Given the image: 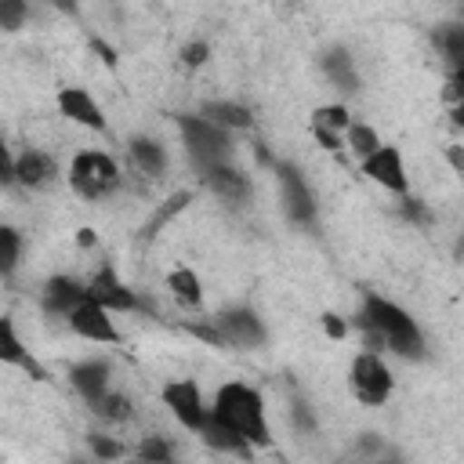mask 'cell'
Masks as SVG:
<instances>
[{
    "mask_svg": "<svg viewBox=\"0 0 464 464\" xmlns=\"http://www.w3.org/2000/svg\"><path fill=\"white\" fill-rule=\"evenodd\" d=\"M14 181V160L7 152V145L0 141V185H11Z\"/></svg>",
    "mask_w": 464,
    "mask_h": 464,
    "instance_id": "36",
    "label": "cell"
},
{
    "mask_svg": "<svg viewBox=\"0 0 464 464\" xmlns=\"http://www.w3.org/2000/svg\"><path fill=\"white\" fill-rule=\"evenodd\" d=\"M54 174H58V170H54V160H51L47 152L29 149V152H22V156L14 160V181H22L25 188H44V185H51Z\"/></svg>",
    "mask_w": 464,
    "mask_h": 464,
    "instance_id": "16",
    "label": "cell"
},
{
    "mask_svg": "<svg viewBox=\"0 0 464 464\" xmlns=\"http://www.w3.org/2000/svg\"><path fill=\"white\" fill-rule=\"evenodd\" d=\"M323 330L334 337V341H341V337H348V323L341 319V315H334V312H326L323 315Z\"/></svg>",
    "mask_w": 464,
    "mask_h": 464,
    "instance_id": "33",
    "label": "cell"
},
{
    "mask_svg": "<svg viewBox=\"0 0 464 464\" xmlns=\"http://www.w3.org/2000/svg\"><path fill=\"white\" fill-rule=\"evenodd\" d=\"M25 14H29V7H25V0H0V29H7V33H14V29H22V22H25Z\"/></svg>",
    "mask_w": 464,
    "mask_h": 464,
    "instance_id": "29",
    "label": "cell"
},
{
    "mask_svg": "<svg viewBox=\"0 0 464 464\" xmlns=\"http://www.w3.org/2000/svg\"><path fill=\"white\" fill-rule=\"evenodd\" d=\"M439 44H442L450 65L460 69V65H464V29H460V25H446V29L439 33Z\"/></svg>",
    "mask_w": 464,
    "mask_h": 464,
    "instance_id": "28",
    "label": "cell"
},
{
    "mask_svg": "<svg viewBox=\"0 0 464 464\" xmlns=\"http://www.w3.org/2000/svg\"><path fill=\"white\" fill-rule=\"evenodd\" d=\"M163 402H167V410H170L188 431H203L210 410L203 406L196 381H170V384L163 388Z\"/></svg>",
    "mask_w": 464,
    "mask_h": 464,
    "instance_id": "6",
    "label": "cell"
},
{
    "mask_svg": "<svg viewBox=\"0 0 464 464\" xmlns=\"http://www.w3.org/2000/svg\"><path fill=\"white\" fill-rule=\"evenodd\" d=\"M91 47H94V51H98V54H102V62H109V65H116V51H112V47H105V44H102V40H94V44H91Z\"/></svg>",
    "mask_w": 464,
    "mask_h": 464,
    "instance_id": "37",
    "label": "cell"
},
{
    "mask_svg": "<svg viewBox=\"0 0 464 464\" xmlns=\"http://www.w3.org/2000/svg\"><path fill=\"white\" fill-rule=\"evenodd\" d=\"M18 250H22V236L11 225H0V276H11L18 265Z\"/></svg>",
    "mask_w": 464,
    "mask_h": 464,
    "instance_id": "26",
    "label": "cell"
},
{
    "mask_svg": "<svg viewBox=\"0 0 464 464\" xmlns=\"http://www.w3.org/2000/svg\"><path fill=\"white\" fill-rule=\"evenodd\" d=\"M178 127H181V138H185L188 156L199 167L225 163V156H228V134H225V127H218V123H210L203 116H178Z\"/></svg>",
    "mask_w": 464,
    "mask_h": 464,
    "instance_id": "4",
    "label": "cell"
},
{
    "mask_svg": "<svg viewBox=\"0 0 464 464\" xmlns=\"http://www.w3.org/2000/svg\"><path fill=\"white\" fill-rule=\"evenodd\" d=\"M58 109L65 120L80 123V127H91V130H105V112L98 109V102L83 91V87H65L58 91Z\"/></svg>",
    "mask_w": 464,
    "mask_h": 464,
    "instance_id": "12",
    "label": "cell"
},
{
    "mask_svg": "<svg viewBox=\"0 0 464 464\" xmlns=\"http://www.w3.org/2000/svg\"><path fill=\"white\" fill-rule=\"evenodd\" d=\"M297 424H301V428H312V417H308L304 406H297Z\"/></svg>",
    "mask_w": 464,
    "mask_h": 464,
    "instance_id": "41",
    "label": "cell"
},
{
    "mask_svg": "<svg viewBox=\"0 0 464 464\" xmlns=\"http://www.w3.org/2000/svg\"><path fill=\"white\" fill-rule=\"evenodd\" d=\"M69 381H72V388H76L87 402H94V399L109 388V366H105V362H98V359L80 362V366H72V370H69Z\"/></svg>",
    "mask_w": 464,
    "mask_h": 464,
    "instance_id": "17",
    "label": "cell"
},
{
    "mask_svg": "<svg viewBox=\"0 0 464 464\" xmlns=\"http://www.w3.org/2000/svg\"><path fill=\"white\" fill-rule=\"evenodd\" d=\"M87 301V286L83 283H76V279H69V276H54V279H47V286H44V308L51 312V315H69L76 304H83Z\"/></svg>",
    "mask_w": 464,
    "mask_h": 464,
    "instance_id": "13",
    "label": "cell"
},
{
    "mask_svg": "<svg viewBox=\"0 0 464 464\" xmlns=\"http://www.w3.org/2000/svg\"><path fill=\"white\" fill-rule=\"evenodd\" d=\"M87 286V297L91 301H98L102 308H116V312H130V308H138V297L116 279V272L112 268H102V272H94L91 276V283H83Z\"/></svg>",
    "mask_w": 464,
    "mask_h": 464,
    "instance_id": "11",
    "label": "cell"
},
{
    "mask_svg": "<svg viewBox=\"0 0 464 464\" xmlns=\"http://www.w3.org/2000/svg\"><path fill=\"white\" fill-rule=\"evenodd\" d=\"M348 109H341V105H323V109H315L312 112V134L323 141V149H330V152H337L341 149V130H348Z\"/></svg>",
    "mask_w": 464,
    "mask_h": 464,
    "instance_id": "14",
    "label": "cell"
},
{
    "mask_svg": "<svg viewBox=\"0 0 464 464\" xmlns=\"http://www.w3.org/2000/svg\"><path fill=\"white\" fill-rule=\"evenodd\" d=\"M210 417H218L221 424H228L232 431H239L250 446H265L272 435H268V420H265V402L254 388L232 381V384H221L218 395H214V410Z\"/></svg>",
    "mask_w": 464,
    "mask_h": 464,
    "instance_id": "1",
    "label": "cell"
},
{
    "mask_svg": "<svg viewBox=\"0 0 464 464\" xmlns=\"http://www.w3.org/2000/svg\"><path fill=\"white\" fill-rule=\"evenodd\" d=\"M272 170L279 174V185H283V203H286L290 221L312 225V218H315V203H312V192H308V185H304L301 170H297V167H286V163H276Z\"/></svg>",
    "mask_w": 464,
    "mask_h": 464,
    "instance_id": "10",
    "label": "cell"
},
{
    "mask_svg": "<svg viewBox=\"0 0 464 464\" xmlns=\"http://www.w3.org/2000/svg\"><path fill=\"white\" fill-rule=\"evenodd\" d=\"M352 392L366 406H381L392 395V370L384 366V359L377 352L355 355V362H352Z\"/></svg>",
    "mask_w": 464,
    "mask_h": 464,
    "instance_id": "5",
    "label": "cell"
},
{
    "mask_svg": "<svg viewBox=\"0 0 464 464\" xmlns=\"http://www.w3.org/2000/svg\"><path fill=\"white\" fill-rule=\"evenodd\" d=\"M362 319H366L373 330H381V337H384V344H388L392 352H399V355H406V359H420V355H424V337H420L417 323H413L402 308H395L392 301L370 294V297L362 301Z\"/></svg>",
    "mask_w": 464,
    "mask_h": 464,
    "instance_id": "2",
    "label": "cell"
},
{
    "mask_svg": "<svg viewBox=\"0 0 464 464\" xmlns=\"http://www.w3.org/2000/svg\"><path fill=\"white\" fill-rule=\"evenodd\" d=\"M377 145H381V138H377L373 127H366V123H348V149H352L355 156H370Z\"/></svg>",
    "mask_w": 464,
    "mask_h": 464,
    "instance_id": "27",
    "label": "cell"
},
{
    "mask_svg": "<svg viewBox=\"0 0 464 464\" xmlns=\"http://www.w3.org/2000/svg\"><path fill=\"white\" fill-rule=\"evenodd\" d=\"M76 243H80V246H94V228H80V232H76Z\"/></svg>",
    "mask_w": 464,
    "mask_h": 464,
    "instance_id": "39",
    "label": "cell"
},
{
    "mask_svg": "<svg viewBox=\"0 0 464 464\" xmlns=\"http://www.w3.org/2000/svg\"><path fill=\"white\" fill-rule=\"evenodd\" d=\"M362 174L377 185H384L388 192H406V167L395 145H377L370 156H362Z\"/></svg>",
    "mask_w": 464,
    "mask_h": 464,
    "instance_id": "7",
    "label": "cell"
},
{
    "mask_svg": "<svg viewBox=\"0 0 464 464\" xmlns=\"http://www.w3.org/2000/svg\"><path fill=\"white\" fill-rule=\"evenodd\" d=\"M91 450H94L98 457H105V460L123 457V446H120V442H112V439H105V435H94V439H91Z\"/></svg>",
    "mask_w": 464,
    "mask_h": 464,
    "instance_id": "32",
    "label": "cell"
},
{
    "mask_svg": "<svg viewBox=\"0 0 464 464\" xmlns=\"http://www.w3.org/2000/svg\"><path fill=\"white\" fill-rule=\"evenodd\" d=\"M188 203H192V192H174V196H170V199H167V203H163V207H160V210L149 218V225L141 228V232H145V239H152V236H156V232H160V228H163L170 218H178V214H181Z\"/></svg>",
    "mask_w": 464,
    "mask_h": 464,
    "instance_id": "24",
    "label": "cell"
},
{
    "mask_svg": "<svg viewBox=\"0 0 464 464\" xmlns=\"http://www.w3.org/2000/svg\"><path fill=\"white\" fill-rule=\"evenodd\" d=\"M192 337H199V341H207V344H221V334H218V326H199V323H188L185 326Z\"/></svg>",
    "mask_w": 464,
    "mask_h": 464,
    "instance_id": "35",
    "label": "cell"
},
{
    "mask_svg": "<svg viewBox=\"0 0 464 464\" xmlns=\"http://www.w3.org/2000/svg\"><path fill=\"white\" fill-rule=\"evenodd\" d=\"M138 457H141V460H170V446H167L160 435H149V439L138 446Z\"/></svg>",
    "mask_w": 464,
    "mask_h": 464,
    "instance_id": "30",
    "label": "cell"
},
{
    "mask_svg": "<svg viewBox=\"0 0 464 464\" xmlns=\"http://www.w3.org/2000/svg\"><path fill=\"white\" fill-rule=\"evenodd\" d=\"M54 7H62L65 14H76V0H51Z\"/></svg>",
    "mask_w": 464,
    "mask_h": 464,
    "instance_id": "40",
    "label": "cell"
},
{
    "mask_svg": "<svg viewBox=\"0 0 464 464\" xmlns=\"http://www.w3.org/2000/svg\"><path fill=\"white\" fill-rule=\"evenodd\" d=\"M203 439H207V446H214V450H221V453L250 457V442H246L239 431H232L228 424H221L218 417H207V424H203Z\"/></svg>",
    "mask_w": 464,
    "mask_h": 464,
    "instance_id": "19",
    "label": "cell"
},
{
    "mask_svg": "<svg viewBox=\"0 0 464 464\" xmlns=\"http://www.w3.org/2000/svg\"><path fill=\"white\" fill-rule=\"evenodd\" d=\"M69 326H72L80 337H87V341H102V344H116V341H120V330L112 326L109 308H102V304L91 301V297L69 312Z\"/></svg>",
    "mask_w": 464,
    "mask_h": 464,
    "instance_id": "9",
    "label": "cell"
},
{
    "mask_svg": "<svg viewBox=\"0 0 464 464\" xmlns=\"http://www.w3.org/2000/svg\"><path fill=\"white\" fill-rule=\"evenodd\" d=\"M167 286L174 290L178 301H185V304H192V308L203 301V290H199V279H196L192 268H174V272L167 276Z\"/></svg>",
    "mask_w": 464,
    "mask_h": 464,
    "instance_id": "23",
    "label": "cell"
},
{
    "mask_svg": "<svg viewBox=\"0 0 464 464\" xmlns=\"http://www.w3.org/2000/svg\"><path fill=\"white\" fill-rule=\"evenodd\" d=\"M254 156H257V163H265V167H276V160H272V152H268V149H265L261 141H257V149H254Z\"/></svg>",
    "mask_w": 464,
    "mask_h": 464,
    "instance_id": "38",
    "label": "cell"
},
{
    "mask_svg": "<svg viewBox=\"0 0 464 464\" xmlns=\"http://www.w3.org/2000/svg\"><path fill=\"white\" fill-rule=\"evenodd\" d=\"M91 406H94V413H98V417H105V420H127V417L134 413L130 399H127V395H120V392H109V388H105Z\"/></svg>",
    "mask_w": 464,
    "mask_h": 464,
    "instance_id": "25",
    "label": "cell"
},
{
    "mask_svg": "<svg viewBox=\"0 0 464 464\" xmlns=\"http://www.w3.org/2000/svg\"><path fill=\"white\" fill-rule=\"evenodd\" d=\"M203 178H207V185H210L221 199L243 203V199L250 196V181H246L236 167H228V163H210V167H203Z\"/></svg>",
    "mask_w": 464,
    "mask_h": 464,
    "instance_id": "15",
    "label": "cell"
},
{
    "mask_svg": "<svg viewBox=\"0 0 464 464\" xmlns=\"http://www.w3.org/2000/svg\"><path fill=\"white\" fill-rule=\"evenodd\" d=\"M0 362H7V366H25V370H33L36 377H44V373H40V366L33 362V355L25 352L22 337L14 334V326H11V319H7V315H0Z\"/></svg>",
    "mask_w": 464,
    "mask_h": 464,
    "instance_id": "18",
    "label": "cell"
},
{
    "mask_svg": "<svg viewBox=\"0 0 464 464\" xmlns=\"http://www.w3.org/2000/svg\"><path fill=\"white\" fill-rule=\"evenodd\" d=\"M130 160H134V167L141 170V174H160L163 170V163H167V156H163V149L156 145V141H149V138H134L130 141Z\"/></svg>",
    "mask_w": 464,
    "mask_h": 464,
    "instance_id": "22",
    "label": "cell"
},
{
    "mask_svg": "<svg viewBox=\"0 0 464 464\" xmlns=\"http://www.w3.org/2000/svg\"><path fill=\"white\" fill-rule=\"evenodd\" d=\"M207 54H210V47H207V44H199V40H196V44H188V47H185V51H181V62H185V65H188V69H199V65H203V62H207Z\"/></svg>",
    "mask_w": 464,
    "mask_h": 464,
    "instance_id": "31",
    "label": "cell"
},
{
    "mask_svg": "<svg viewBox=\"0 0 464 464\" xmlns=\"http://www.w3.org/2000/svg\"><path fill=\"white\" fill-rule=\"evenodd\" d=\"M199 116L210 120V123H218V127H236V130H243V127L254 123L250 109L239 105V102H207V105L199 109Z\"/></svg>",
    "mask_w": 464,
    "mask_h": 464,
    "instance_id": "20",
    "label": "cell"
},
{
    "mask_svg": "<svg viewBox=\"0 0 464 464\" xmlns=\"http://www.w3.org/2000/svg\"><path fill=\"white\" fill-rule=\"evenodd\" d=\"M323 72L341 87V91H355L359 80H355V69H352V54L348 51H330L323 58Z\"/></svg>",
    "mask_w": 464,
    "mask_h": 464,
    "instance_id": "21",
    "label": "cell"
},
{
    "mask_svg": "<svg viewBox=\"0 0 464 464\" xmlns=\"http://www.w3.org/2000/svg\"><path fill=\"white\" fill-rule=\"evenodd\" d=\"M69 185L83 199H102L120 185V167L105 152H76L69 167Z\"/></svg>",
    "mask_w": 464,
    "mask_h": 464,
    "instance_id": "3",
    "label": "cell"
},
{
    "mask_svg": "<svg viewBox=\"0 0 464 464\" xmlns=\"http://www.w3.org/2000/svg\"><path fill=\"white\" fill-rule=\"evenodd\" d=\"M218 334H221V344H236V348H254L265 341V326L261 319L250 312V308H232V312H221L214 319Z\"/></svg>",
    "mask_w": 464,
    "mask_h": 464,
    "instance_id": "8",
    "label": "cell"
},
{
    "mask_svg": "<svg viewBox=\"0 0 464 464\" xmlns=\"http://www.w3.org/2000/svg\"><path fill=\"white\" fill-rule=\"evenodd\" d=\"M402 218H410V221H420V225H428V210H424V203L420 199H402Z\"/></svg>",
    "mask_w": 464,
    "mask_h": 464,
    "instance_id": "34",
    "label": "cell"
}]
</instances>
